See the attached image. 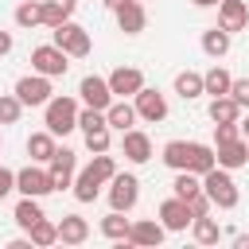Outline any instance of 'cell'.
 Here are the masks:
<instances>
[{
    "label": "cell",
    "mask_w": 249,
    "mask_h": 249,
    "mask_svg": "<svg viewBox=\"0 0 249 249\" xmlns=\"http://www.w3.org/2000/svg\"><path fill=\"white\" fill-rule=\"evenodd\" d=\"M202 191H206V198L214 202V210H233V206L241 202V191H237L233 175H230L226 167H218V163L202 175Z\"/></svg>",
    "instance_id": "6da1fadb"
},
{
    "label": "cell",
    "mask_w": 249,
    "mask_h": 249,
    "mask_svg": "<svg viewBox=\"0 0 249 249\" xmlns=\"http://www.w3.org/2000/svg\"><path fill=\"white\" fill-rule=\"evenodd\" d=\"M78 101L74 97H66V93H54L47 105H43V124H47V132H54V136H66V132H74L78 128Z\"/></svg>",
    "instance_id": "7a4b0ae2"
},
{
    "label": "cell",
    "mask_w": 249,
    "mask_h": 249,
    "mask_svg": "<svg viewBox=\"0 0 249 249\" xmlns=\"http://www.w3.org/2000/svg\"><path fill=\"white\" fill-rule=\"evenodd\" d=\"M51 43H54V47H62L70 58H86V54L93 51L89 31H86L82 23H74V19H62L58 27H51Z\"/></svg>",
    "instance_id": "3957f363"
},
{
    "label": "cell",
    "mask_w": 249,
    "mask_h": 249,
    "mask_svg": "<svg viewBox=\"0 0 249 249\" xmlns=\"http://www.w3.org/2000/svg\"><path fill=\"white\" fill-rule=\"evenodd\" d=\"M12 93L23 101V109H27V105H31V109H43V105L54 97V86H51V78H47V74H35V70H31V74H23V78L16 82V89H12Z\"/></svg>",
    "instance_id": "277c9868"
},
{
    "label": "cell",
    "mask_w": 249,
    "mask_h": 249,
    "mask_svg": "<svg viewBox=\"0 0 249 249\" xmlns=\"http://www.w3.org/2000/svg\"><path fill=\"white\" fill-rule=\"evenodd\" d=\"M31 70L35 74H47V78H62L70 70V54L62 47H54V43H43V47L31 51Z\"/></svg>",
    "instance_id": "5b68a950"
},
{
    "label": "cell",
    "mask_w": 249,
    "mask_h": 249,
    "mask_svg": "<svg viewBox=\"0 0 249 249\" xmlns=\"http://www.w3.org/2000/svg\"><path fill=\"white\" fill-rule=\"evenodd\" d=\"M16 191H19V195H31V198H47V195L54 191L47 163H27V167H19V171H16Z\"/></svg>",
    "instance_id": "8992f818"
},
{
    "label": "cell",
    "mask_w": 249,
    "mask_h": 249,
    "mask_svg": "<svg viewBox=\"0 0 249 249\" xmlns=\"http://www.w3.org/2000/svg\"><path fill=\"white\" fill-rule=\"evenodd\" d=\"M140 202V179L136 175H128V171H117L113 179H109V210H132Z\"/></svg>",
    "instance_id": "52a82bcc"
},
{
    "label": "cell",
    "mask_w": 249,
    "mask_h": 249,
    "mask_svg": "<svg viewBox=\"0 0 249 249\" xmlns=\"http://www.w3.org/2000/svg\"><path fill=\"white\" fill-rule=\"evenodd\" d=\"M132 109H136V117L148 121V124L167 121V97H163L160 89H152V86H144V89L132 93Z\"/></svg>",
    "instance_id": "ba28073f"
},
{
    "label": "cell",
    "mask_w": 249,
    "mask_h": 249,
    "mask_svg": "<svg viewBox=\"0 0 249 249\" xmlns=\"http://www.w3.org/2000/svg\"><path fill=\"white\" fill-rule=\"evenodd\" d=\"M47 171H51L54 191H70L74 171H78V152H74V148H54V156L47 160Z\"/></svg>",
    "instance_id": "9c48e42d"
},
{
    "label": "cell",
    "mask_w": 249,
    "mask_h": 249,
    "mask_svg": "<svg viewBox=\"0 0 249 249\" xmlns=\"http://www.w3.org/2000/svg\"><path fill=\"white\" fill-rule=\"evenodd\" d=\"M163 237H167V230H163V222H160V218H140V222H132V226H128L124 245L156 249V245H163Z\"/></svg>",
    "instance_id": "30bf717a"
},
{
    "label": "cell",
    "mask_w": 249,
    "mask_h": 249,
    "mask_svg": "<svg viewBox=\"0 0 249 249\" xmlns=\"http://www.w3.org/2000/svg\"><path fill=\"white\" fill-rule=\"evenodd\" d=\"M78 97H82V105H89V109H109V101H113V89H109V78H97V74H86L82 82H78Z\"/></svg>",
    "instance_id": "8fae6325"
},
{
    "label": "cell",
    "mask_w": 249,
    "mask_h": 249,
    "mask_svg": "<svg viewBox=\"0 0 249 249\" xmlns=\"http://www.w3.org/2000/svg\"><path fill=\"white\" fill-rule=\"evenodd\" d=\"M156 214H160V222H163L167 233H183V230L191 226V206H187V198H179V195L163 198Z\"/></svg>",
    "instance_id": "7c38bea8"
},
{
    "label": "cell",
    "mask_w": 249,
    "mask_h": 249,
    "mask_svg": "<svg viewBox=\"0 0 249 249\" xmlns=\"http://www.w3.org/2000/svg\"><path fill=\"white\" fill-rule=\"evenodd\" d=\"M121 152H124L128 163H148V160H152V136L132 124V128L121 132Z\"/></svg>",
    "instance_id": "4fadbf2b"
},
{
    "label": "cell",
    "mask_w": 249,
    "mask_h": 249,
    "mask_svg": "<svg viewBox=\"0 0 249 249\" xmlns=\"http://www.w3.org/2000/svg\"><path fill=\"white\" fill-rule=\"evenodd\" d=\"M218 27L222 31H245L249 27V0H218Z\"/></svg>",
    "instance_id": "5bb4252c"
},
{
    "label": "cell",
    "mask_w": 249,
    "mask_h": 249,
    "mask_svg": "<svg viewBox=\"0 0 249 249\" xmlns=\"http://www.w3.org/2000/svg\"><path fill=\"white\" fill-rule=\"evenodd\" d=\"M148 82H144V70L140 66H117L113 74H109V89H113V97H132L136 89H144Z\"/></svg>",
    "instance_id": "9a60e30c"
},
{
    "label": "cell",
    "mask_w": 249,
    "mask_h": 249,
    "mask_svg": "<svg viewBox=\"0 0 249 249\" xmlns=\"http://www.w3.org/2000/svg\"><path fill=\"white\" fill-rule=\"evenodd\" d=\"M214 160H218V167H226V171L245 167V163H249V140H245V136H237V140L214 144Z\"/></svg>",
    "instance_id": "2e32d148"
},
{
    "label": "cell",
    "mask_w": 249,
    "mask_h": 249,
    "mask_svg": "<svg viewBox=\"0 0 249 249\" xmlns=\"http://www.w3.org/2000/svg\"><path fill=\"white\" fill-rule=\"evenodd\" d=\"M113 16H117V27H121L124 35H140V31L148 27V12H144L140 0H124Z\"/></svg>",
    "instance_id": "e0dca14e"
},
{
    "label": "cell",
    "mask_w": 249,
    "mask_h": 249,
    "mask_svg": "<svg viewBox=\"0 0 249 249\" xmlns=\"http://www.w3.org/2000/svg\"><path fill=\"white\" fill-rule=\"evenodd\" d=\"M58 241L62 245H86L89 241V222L82 214H62L58 218Z\"/></svg>",
    "instance_id": "ac0fdd59"
},
{
    "label": "cell",
    "mask_w": 249,
    "mask_h": 249,
    "mask_svg": "<svg viewBox=\"0 0 249 249\" xmlns=\"http://www.w3.org/2000/svg\"><path fill=\"white\" fill-rule=\"evenodd\" d=\"M136 121H140V117H136V109H132L128 97H113V101H109V109H105V124H109V128L124 132V128H132Z\"/></svg>",
    "instance_id": "d6986e66"
},
{
    "label": "cell",
    "mask_w": 249,
    "mask_h": 249,
    "mask_svg": "<svg viewBox=\"0 0 249 249\" xmlns=\"http://www.w3.org/2000/svg\"><path fill=\"white\" fill-rule=\"evenodd\" d=\"M78 8V0H39V27H58L62 19H70Z\"/></svg>",
    "instance_id": "ffe728a7"
},
{
    "label": "cell",
    "mask_w": 249,
    "mask_h": 249,
    "mask_svg": "<svg viewBox=\"0 0 249 249\" xmlns=\"http://www.w3.org/2000/svg\"><path fill=\"white\" fill-rule=\"evenodd\" d=\"M54 148H58V136L47 132V128L27 136V156H31V163H47V160L54 156Z\"/></svg>",
    "instance_id": "44dd1931"
},
{
    "label": "cell",
    "mask_w": 249,
    "mask_h": 249,
    "mask_svg": "<svg viewBox=\"0 0 249 249\" xmlns=\"http://www.w3.org/2000/svg\"><path fill=\"white\" fill-rule=\"evenodd\" d=\"M101 187H105V183H101V179H97L89 167L74 171V183H70V191H74V198H78V202H93V198L101 195Z\"/></svg>",
    "instance_id": "7402d4cb"
},
{
    "label": "cell",
    "mask_w": 249,
    "mask_h": 249,
    "mask_svg": "<svg viewBox=\"0 0 249 249\" xmlns=\"http://www.w3.org/2000/svg\"><path fill=\"white\" fill-rule=\"evenodd\" d=\"M230 47H233V35H230V31H222V27H206V31H202V54L226 58Z\"/></svg>",
    "instance_id": "603a6c76"
},
{
    "label": "cell",
    "mask_w": 249,
    "mask_h": 249,
    "mask_svg": "<svg viewBox=\"0 0 249 249\" xmlns=\"http://www.w3.org/2000/svg\"><path fill=\"white\" fill-rule=\"evenodd\" d=\"M206 113H210V121H214V124H233L245 109H241L230 93H222V97H210V109H206Z\"/></svg>",
    "instance_id": "cb8c5ba5"
},
{
    "label": "cell",
    "mask_w": 249,
    "mask_h": 249,
    "mask_svg": "<svg viewBox=\"0 0 249 249\" xmlns=\"http://www.w3.org/2000/svg\"><path fill=\"white\" fill-rule=\"evenodd\" d=\"M12 218H16V226L27 233V230L43 218V202H39V198H31V195H19V202H16V210H12Z\"/></svg>",
    "instance_id": "d4e9b609"
},
{
    "label": "cell",
    "mask_w": 249,
    "mask_h": 249,
    "mask_svg": "<svg viewBox=\"0 0 249 249\" xmlns=\"http://www.w3.org/2000/svg\"><path fill=\"white\" fill-rule=\"evenodd\" d=\"M191 237H195L198 245H218V241H222V226H218L210 214H198V218H191Z\"/></svg>",
    "instance_id": "484cf974"
},
{
    "label": "cell",
    "mask_w": 249,
    "mask_h": 249,
    "mask_svg": "<svg viewBox=\"0 0 249 249\" xmlns=\"http://www.w3.org/2000/svg\"><path fill=\"white\" fill-rule=\"evenodd\" d=\"M230 82H233V74L226 70V66H210L206 74H202V93H210V97H222V93H230Z\"/></svg>",
    "instance_id": "4316f807"
},
{
    "label": "cell",
    "mask_w": 249,
    "mask_h": 249,
    "mask_svg": "<svg viewBox=\"0 0 249 249\" xmlns=\"http://www.w3.org/2000/svg\"><path fill=\"white\" fill-rule=\"evenodd\" d=\"M160 160H163L171 171H187V160H191V140H167Z\"/></svg>",
    "instance_id": "83f0119b"
},
{
    "label": "cell",
    "mask_w": 249,
    "mask_h": 249,
    "mask_svg": "<svg viewBox=\"0 0 249 249\" xmlns=\"http://www.w3.org/2000/svg\"><path fill=\"white\" fill-rule=\"evenodd\" d=\"M214 163H218V160H214V144H198V140H191V160H187V171L206 175Z\"/></svg>",
    "instance_id": "f1b7e54d"
},
{
    "label": "cell",
    "mask_w": 249,
    "mask_h": 249,
    "mask_svg": "<svg viewBox=\"0 0 249 249\" xmlns=\"http://www.w3.org/2000/svg\"><path fill=\"white\" fill-rule=\"evenodd\" d=\"M175 93H179L183 101L202 97V74H198V70H179V74H175Z\"/></svg>",
    "instance_id": "f546056e"
},
{
    "label": "cell",
    "mask_w": 249,
    "mask_h": 249,
    "mask_svg": "<svg viewBox=\"0 0 249 249\" xmlns=\"http://www.w3.org/2000/svg\"><path fill=\"white\" fill-rule=\"evenodd\" d=\"M128 218H124V210H109L105 218H101V237H109V241H124L128 237Z\"/></svg>",
    "instance_id": "4dcf8cb0"
},
{
    "label": "cell",
    "mask_w": 249,
    "mask_h": 249,
    "mask_svg": "<svg viewBox=\"0 0 249 249\" xmlns=\"http://www.w3.org/2000/svg\"><path fill=\"white\" fill-rule=\"evenodd\" d=\"M27 237H31V245H35V249H47V245H54V241H58V222H51V218L43 214V218L27 230Z\"/></svg>",
    "instance_id": "1f68e13d"
},
{
    "label": "cell",
    "mask_w": 249,
    "mask_h": 249,
    "mask_svg": "<svg viewBox=\"0 0 249 249\" xmlns=\"http://www.w3.org/2000/svg\"><path fill=\"white\" fill-rule=\"evenodd\" d=\"M198 191H202V175H195V171H175L171 195H179V198H191V195H198Z\"/></svg>",
    "instance_id": "d6a6232c"
},
{
    "label": "cell",
    "mask_w": 249,
    "mask_h": 249,
    "mask_svg": "<svg viewBox=\"0 0 249 249\" xmlns=\"http://www.w3.org/2000/svg\"><path fill=\"white\" fill-rule=\"evenodd\" d=\"M16 27H23V31L39 27V0H19L16 4Z\"/></svg>",
    "instance_id": "836d02e7"
},
{
    "label": "cell",
    "mask_w": 249,
    "mask_h": 249,
    "mask_svg": "<svg viewBox=\"0 0 249 249\" xmlns=\"http://www.w3.org/2000/svg\"><path fill=\"white\" fill-rule=\"evenodd\" d=\"M78 128H82V136H86V132H97V128H109V124H105V113H101V109L82 105V109H78Z\"/></svg>",
    "instance_id": "e575fe53"
},
{
    "label": "cell",
    "mask_w": 249,
    "mask_h": 249,
    "mask_svg": "<svg viewBox=\"0 0 249 249\" xmlns=\"http://www.w3.org/2000/svg\"><path fill=\"white\" fill-rule=\"evenodd\" d=\"M86 167H89V171H93V175H97L101 183H109V179L117 175V160H113L109 152H97V156H93V160H89Z\"/></svg>",
    "instance_id": "d590c367"
},
{
    "label": "cell",
    "mask_w": 249,
    "mask_h": 249,
    "mask_svg": "<svg viewBox=\"0 0 249 249\" xmlns=\"http://www.w3.org/2000/svg\"><path fill=\"white\" fill-rule=\"evenodd\" d=\"M23 113V101L16 93H0V124H16Z\"/></svg>",
    "instance_id": "8d00e7d4"
},
{
    "label": "cell",
    "mask_w": 249,
    "mask_h": 249,
    "mask_svg": "<svg viewBox=\"0 0 249 249\" xmlns=\"http://www.w3.org/2000/svg\"><path fill=\"white\" fill-rule=\"evenodd\" d=\"M113 144V128H97V132H86V152L97 156V152H109Z\"/></svg>",
    "instance_id": "74e56055"
},
{
    "label": "cell",
    "mask_w": 249,
    "mask_h": 249,
    "mask_svg": "<svg viewBox=\"0 0 249 249\" xmlns=\"http://www.w3.org/2000/svg\"><path fill=\"white\" fill-rule=\"evenodd\" d=\"M230 97H233L241 109H249V78H233V82H230Z\"/></svg>",
    "instance_id": "f35d334b"
},
{
    "label": "cell",
    "mask_w": 249,
    "mask_h": 249,
    "mask_svg": "<svg viewBox=\"0 0 249 249\" xmlns=\"http://www.w3.org/2000/svg\"><path fill=\"white\" fill-rule=\"evenodd\" d=\"M187 206H191V218H198V214H210V210H214V202L206 198V191L191 195V198H187Z\"/></svg>",
    "instance_id": "ab89813d"
},
{
    "label": "cell",
    "mask_w": 249,
    "mask_h": 249,
    "mask_svg": "<svg viewBox=\"0 0 249 249\" xmlns=\"http://www.w3.org/2000/svg\"><path fill=\"white\" fill-rule=\"evenodd\" d=\"M237 136H241L237 121L233 124H214V144H226V140H237Z\"/></svg>",
    "instance_id": "60d3db41"
},
{
    "label": "cell",
    "mask_w": 249,
    "mask_h": 249,
    "mask_svg": "<svg viewBox=\"0 0 249 249\" xmlns=\"http://www.w3.org/2000/svg\"><path fill=\"white\" fill-rule=\"evenodd\" d=\"M12 191H16V171H12V167H0V202H4Z\"/></svg>",
    "instance_id": "b9f144b4"
},
{
    "label": "cell",
    "mask_w": 249,
    "mask_h": 249,
    "mask_svg": "<svg viewBox=\"0 0 249 249\" xmlns=\"http://www.w3.org/2000/svg\"><path fill=\"white\" fill-rule=\"evenodd\" d=\"M12 51V31H0V58Z\"/></svg>",
    "instance_id": "7bdbcfd3"
},
{
    "label": "cell",
    "mask_w": 249,
    "mask_h": 249,
    "mask_svg": "<svg viewBox=\"0 0 249 249\" xmlns=\"http://www.w3.org/2000/svg\"><path fill=\"white\" fill-rule=\"evenodd\" d=\"M8 249H31V237H16V241H8Z\"/></svg>",
    "instance_id": "ee69618b"
},
{
    "label": "cell",
    "mask_w": 249,
    "mask_h": 249,
    "mask_svg": "<svg viewBox=\"0 0 249 249\" xmlns=\"http://www.w3.org/2000/svg\"><path fill=\"white\" fill-rule=\"evenodd\" d=\"M233 249H249V233H233Z\"/></svg>",
    "instance_id": "f6af8a7d"
},
{
    "label": "cell",
    "mask_w": 249,
    "mask_h": 249,
    "mask_svg": "<svg viewBox=\"0 0 249 249\" xmlns=\"http://www.w3.org/2000/svg\"><path fill=\"white\" fill-rule=\"evenodd\" d=\"M237 128H241V136L249 140V117H237Z\"/></svg>",
    "instance_id": "bcb514c9"
},
{
    "label": "cell",
    "mask_w": 249,
    "mask_h": 249,
    "mask_svg": "<svg viewBox=\"0 0 249 249\" xmlns=\"http://www.w3.org/2000/svg\"><path fill=\"white\" fill-rule=\"evenodd\" d=\"M195 8H218V0H191Z\"/></svg>",
    "instance_id": "7dc6e473"
},
{
    "label": "cell",
    "mask_w": 249,
    "mask_h": 249,
    "mask_svg": "<svg viewBox=\"0 0 249 249\" xmlns=\"http://www.w3.org/2000/svg\"><path fill=\"white\" fill-rule=\"evenodd\" d=\"M101 4H105V8H109V12H117V8H121V4H124V0H101Z\"/></svg>",
    "instance_id": "c3c4849f"
},
{
    "label": "cell",
    "mask_w": 249,
    "mask_h": 249,
    "mask_svg": "<svg viewBox=\"0 0 249 249\" xmlns=\"http://www.w3.org/2000/svg\"><path fill=\"white\" fill-rule=\"evenodd\" d=\"M140 4H144V0H140Z\"/></svg>",
    "instance_id": "681fc988"
},
{
    "label": "cell",
    "mask_w": 249,
    "mask_h": 249,
    "mask_svg": "<svg viewBox=\"0 0 249 249\" xmlns=\"http://www.w3.org/2000/svg\"><path fill=\"white\" fill-rule=\"evenodd\" d=\"M0 144H4V140H0Z\"/></svg>",
    "instance_id": "f907efd6"
}]
</instances>
